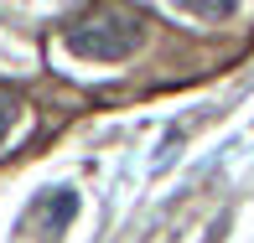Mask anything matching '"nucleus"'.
Segmentation results:
<instances>
[{
	"label": "nucleus",
	"mask_w": 254,
	"mask_h": 243,
	"mask_svg": "<svg viewBox=\"0 0 254 243\" xmlns=\"http://www.w3.org/2000/svg\"><path fill=\"white\" fill-rule=\"evenodd\" d=\"M140 42H145V21L125 5H94L78 21H67L63 31V47L88 62H125Z\"/></svg>",
	"instance_id": "obj_1"
},
{
	"label": "nucleus",
	"mask_w": 254,
	"mask_h": 243,
	"mask_svg": "<svg viewBox=\"0 0 254 243\" xmlns=\"http://www.w3.org/2000/svg\"><path fill=\"white\" fill-rule=\"evenodd\" d=\"M73 212H78V192L73 187H52V192L37 196V207H31V228L42 233V243H57L63 228L73 223Z\"/></svg>",
	"instance_id": "obj_2"
},
{
	"label": "nucleus",
	"mask_w": 254,
	"mask_h": 243,
	"mask_svg": "<svg viewBox=\"0 0 254 243\" xmlns=\"http://www.w3.org/2000/svg\"><path fill=\"white\" fill-rule=\"evenodd\" d=\"M177 10H187V16H197V21H228L239 10V0H171Z\"/></svg>",
	"instance_id": "obj_3"
},
{
	"label": "nucleus",
	"mask_w": 254,
	"mask_h": 243,
	"mask_svg": "<svg viewBox=\"0 0 254 243\" xmlns=\"http://www.w3.org/2000/svg\"><path fill=\"white\" fill-rule=\"evenodd\" d=\"M16 119H21V98L10 94V88H0V140L16 130Z\"/></svg>",
	"instance_id": "obj_4"
}]
</instances>
